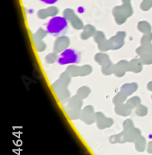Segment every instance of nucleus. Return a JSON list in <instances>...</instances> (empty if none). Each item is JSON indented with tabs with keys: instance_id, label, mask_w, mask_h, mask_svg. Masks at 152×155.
<instances>
[{
	"instance_id": "1",
	"label": "nucleus",
	"mask_w": 152,
	"mask_h": 155,
	"mask_svg": "<svg viewBox=\"0 0 152 155\" xmlns=\"http://www.w3.org/2000/svg\"><path fill=\"white\" fill-rule=\"evenodd\" d=\"M71 83V76L68 72L62 73L58 80L52 84V88L56 94L57 97L61 102H64L70 97V92L67 87Z\"/></svg>"
},
{
	"instance_id": "2",
	"label": "nucleus",
	"mask_w": 152,
	"mask_h": 155,
	"mask_svg": "<svg viewBox=\"0 0 152 155\" xmlns=\"http://www.w3.org/2000/svg\"><path fill=\"white\" fill-rule=\"evenodd\" d=\"M68 20L63 16H55L46 25L47 31L54 37H59L65 34L68 30Z\"/></svg>"
},
{
	"instance_id": "3",
	"label": "nucleus",
	"mask_w": 152,
	"mask_h": 155,
	"mask_svg": "<svg viewBox=\"0 0 152 155\" xmlns=\"http://www.w3.org/2000/svg\"><path fill=\"white\" fill-rule=\"evenodd\" d=\"M140 136V130L134 127L133 129L124 130L117 135H113L110 137V143H124L126 142H134Z\"/></svg>"
},
{
	"instance_id": "4",
	"label": "nucleus",
	"mask_w": 152,
	"mask_h": 155,
	"mask_svg": "<svg viewBox=\"0 0 152 155\" xmlns=\"http://www.w3.org/2000/svg\"><path fill=\"white\" fill-rule=\"evenodd\" d=\"M80 54L74 49H66L61 52L58 62L60 65L76 64L80 61Z\"/></svg>"
},
{
	"instance_id": "5",
	"label": "nucleus",
	"mask_w": 152,
	"mask_h": 155,
	"mask_svg": "<svg viewBox=\"0 0 152 155\" xmlns=\"http://www.w3.org/2000/svg\"><path fill=\"white\" fill-rule=\"evenodd\" d=\"M92 71V67L90 65H88V64H85L83 66L70 65L66 68V72L68 73L71 77L88 75Z\"/></svg>"
},
{
	"instance_id": "6",
	"label": "nucleus",
	"mask_w": 152,
	"mask_h": 155,
	"mask_svg": "<svg viewBox=\"0 0 152 155\" xmlns=\"http://www.w3.org/2000/svg\"><path fill=\"white\" fill-rule=\"evenodd\" d=\"M63 16L67 19L68 21L70 22L72 27L75 30H82L84 28L83 23L81 22V19L74 14V11L71 9H67L63 12Z\"/></svg>"
},
{
	"instance_id": "7",
	"label": "nucleus",
	"mask_w": 152,
	"mask_h": 155,
	"mask_svg": "<svg viewBox=\"0 0 152 155\" xmlns=\"http://www.w3.org/2000/svg\"><path fill=\"white\" fill-rule=\"evenodd\" d=\"M126 37V33L124 31L117 32L115 36L112 37L109 40L110 50H118L124 46V39Z\"/></svg>"
},
{
	"instance_id": "8",
	"label": "nucleus",
	"mask_w": 152,
	"mask_h": 155,
	"mask_svg": "<svg viewBox=\"0 0 152 155\" xmlns=\"http://www.w3.org/2000/svg\"><path fill=\"white\" fill-rule=\"evenodd\" d=\"M80 119L81 121H83L85 124L90 125L92 124L94 122H96L95 118V112L92 106H87L81 110Z\"/></svg>"
},
{
	"instance_id": "9",
	"label": "nucleus",
	"mask_w": 152,
	"mask_h": 155,
	"mask_svg": "<svg viewBox=\"0 0 152 155\" xmlns=\"http://www.w3.org/2000/svg\"><path fill=\"white\" fill-rule=\"evenodd\" d=\"M120 8V7H119ZM120 10H117V9H115L113 10V16L115 18L116 23L118 25H122L124 24L126 22V20L127 19L128 17L132 15L133 12L131 9L130 10H127V8H120Z\"/></svg>"
},
{
	"instance_id": "10",
	"label": "nucleus",
	"mask_w": 152,
	"mask_h": 155,
	"mask_svg": "<svg viewBox=\"0 0 152 155\" xmlns=\"http://www.w3.org/2000/svg\"><path fill=\"white\" fill-rule=\"evenodd\" d=\"M95 118L97 127L99 130H104L109 128L113 124V120L111 118H107L101 112H97L95 113Z\"/></svg>"
},
{
	"instance_id": "11",
	"label": "nucleus",
	"mask_w": 152,
	"mask_h": 155,
	"mask_svg": "<svg viewBox=\"0 0 152 155\" xmlns=\"http://www.w3.org/2000/svg\"><path fill=\"white\" fill-rule=\"evenodd\" d=\"M70 45V39L65 36L59 37L54 44V51L55 53H61L68 49Z\"/></svg>"
},
{
	"instance_id": "12",
	"label": "nucleus",
	"mask_w": 152,
	"mask_h": 155,
	"mask_svg": "<svg viewBox=\"0 0 152 155\" xmlns=\"http://www.w3.org/2000/svg\"><path fill=\"white\" fill-rule=\"evenodd\" d=\"M128 61L122 60L114 64V71L113 73L117 77H123L125 74L126 71H127Z\"/></svg>"
},
{
	"instance_id": "13",
	"label": "nucleus",
	"mask_w": 152,
	"mask_h": 155,
	"mask_svg": "<svg viewBox=\"0 0 152 155\" xmlns=\"http://www.w3.org/2000/svg\"><path fill=\"white\" fill-rule=\"evenodd\" d=\"M96 28L95 27H93L92 25L87 24L85 26H84L83 31L81 34V39L85 41V40H88V38H90L91 37L94 36V34H96Z\"/></svg>"
},
{
	"instance_id": "14",
	"label": "nucleus",
	"mask_w": 152,
	"mask_h": 155,
	"mask_svg": "<svg viewBox=\"0 0 152 155\" xmlns=\"http://www.w3.org/2000/svg\"><path fill=\"white\" fill-rule=\"evenodd\" d=\"M115 113L119 116H127L131 113V108L127 104H119L115 107Z\"/></svg>"
},
{
	"instance_id": "15",
	"label": "nucleus",
	"mask_w": 152,
	"mask_h": 155,
	"mask_svg": "<svg viewBox=\"0 0 152 155\" xmlns=\"http://www.w3.org/2000/svg\"><path fill=\"white\" fill-rule=\"evenodd\" d=\"M81 106H82V99L76 95L69 99L68 102L67 109H81Z\"/></svg>"
},
{
	"instance_id": "16",
	"label": "nucleus",
	"mask_w": 152,
	"mask_h": 155,
	"mask_svg": "<svg viewBox=\"0 0 152 155\" xmlns=\"http://www.w3.org/2000/svg\"><path fill=\"white\" fill-rule=\"evenodd\" d=\"M142 70V64L140 61L137 59H133L131 61L128 62L127 71L131 72L139 73Z\"/></svg>"
},
{
	"instance_id": "17",
	"label": "nucleus",
	"mask_w": 152,
	"mask_h": 155,
	"mask_svg": "<svg viewBox=\"0 0 152 155\" xmlns=\"http://www.w3.org/2000/svg\"><path fill=\"white\" fill-rule=\"evenodd\" d=\"M58 13V9L56 7H51L47 9L39 11L37 12V16L40 19H46L49 16H53Z\"/></svg>"
},
{
	"instance_id": "18",
	"label": "nucleus",
	"mask_w": 152,
	"mask_h": 155,
	"mask_svg": "<svg viewBox=\"0 0 152 155\" xmlns=\"http://www.w3.org/2000/svg\"><path fill=\"white\" fill-rule=\"evenodd\" d=\"M94 60H95V61L97 62L99 65L102 66V67L106 65V64H108L109 63L111 62L110 60L109 55L105 53H99L97 54H96L95 57H94Z\"/></svg>"
},
{
	"instance_id": "19",
	"label": "nucleus",
	"mask_w": 152,
	"mask_h": 155,
	"mask_svg": "<svg viewBox=\"0 0 152 155\" xmlns=\"http://www.w3.org/2000/svg\"><path fill=\"white\" fill-rule=\"evenodd\" d=\"M137 83H127L124 84L122 87H121V92L125 93L127 95H132L134 92H135L137 89Z\"/></svg>"
},
{
	"instance_id": "20",
	"label": "nucleus",
	"mask_w": 152,
	"mask_h": 155,
	"mask_svg": "<svg viewBox=\"0 0 152 155\" xmlns=\"http://www.w3.org/2000/svg\"><path fill=\"white\" fill-rule=\"evenodd\" d=\"M135 148L138 152H143L145 150V146H146V140L144 137L142 136H140L137 139L135 140Z\"/></svg>"
},
{
	"instance_id": "21",
	"label": "nucleus",
	"mask_w": 152,
	"mask_h": 155,
	"mask_svg": "<svg viewBox=\"0 0 152 155\" xmlns=\"http://www.w3.org/2000/svg\"><path fill=\"white\" fill-rule=\"evenodd\" d=\"M66 112L69 118L71 120H75L80 118L81 110V109H67Z\"/></svg>"
},
{
	"instance_id": "22",
	"label": "nucleus",
	"mask_w": 152,
	"mask_h": 155,
	"mask_svg": "<svg viewBox=\"0 0 152 155\" xmlns=\"http://www.w3.org/2000/svg\"><path fill=\"white\" fill-rule=\"evenodd\" d=\"M48 34V31H45L44 29L40 28L39 30L36 32L35 34H33V40L34 42H39V41H42V39L46 37Z\"/></svg>"
},
{
	"instance_id": "23",
	"label": "nucleus",
	"mask_w": 152,
	"mask_h": 155,
	"mask_svg": "<svg viewBox=\"0 0 152 155\" xmlns=\"http://www.w3.org/2000/svg\"><path fill=\"white\" fill-rule=\"evenodd\" d=\"M127 95H126L125 93H124L123 92H119L113 98V103L114 105H116V106L119 104H122V103H124L125 102V100L127 99Z\"/></svg>"
},
{
	"instance_id": "24",
	"label": "nucleus",
	"mask_w": 152,
	"mask_h": 155,
	"mask_svg": "<svg viewBox=\"0 0 152 155\" xmlns=\"http://www.w3.org/2000/svg\"><path fill=\"white\" fill-rule=\"evenodd\" d=\"M91 89L88 87L87 86H82L81 88H78V90L77 91V95L81 98V99H84L85 98L88 96V95L90 94Z\"/></svg>"
},
{
	"instance_id": "25",
	"label": "nucleus",
	"mask_w": 152,
	"mask_h": 155,
	"mask_svg": "<svg viewBox=\"0 0 152 155\" xmlns=\"http://www.w3.org/2000/svg\"><path fill=\"white\" fill-rule=\"evenodd\" d=\"M113 71H114V64L112 62H110L108 64L103 66L101 71L105 75H110L113 73Z\"/></svg>"
},
{
	"instance_id": "26",
	"label": "nucleus",
	"mask_w": 152,
	"mask_h": 155,
	"mask_svg": "<svg viewBox=\"0 0 152 155\" xmlns=\"http://www.w3.org/2000/svg\"><path fill=\"white\" fill-rule=\"evenodd\" d=\"M140 99L139 97L134 96L132 97V98H131V99L127 101V104L131 109H134V108L137 107V106H139V104H140Z\"/></svg>"
},
{
	"instance_id": "27",
	"label": "nucleus",
	"mask_w": 152,
	"mask_h": 155,
	"mask_svg": "<svg viewBox=\"0 0 152 155\" xmlns=\"http://www.w3.org/2000/svg\"><path fill=\"white\" fill-rule=\"evenodd\" d=\"M93 37H94V41H95L97 44H99V43H101L102 41L106 40V37H105L104 33L102 31H96V34H94Z\"/></svg>"
},
{
	"instance_id": "28",
	"label": "nucleus",
	"mask_w": 152,
	"mask_h": 155,
	"mask_svg": "<svg viewBox=\"0 0 152 155\" xmlns=\"http://www.w3.org/2000/svg\"><path fill=\"white\" fill-rule=\"evenodd\" d=\"M58 56L57 53H55V52L50 53L45 58V61L48 64H53L55 62L58 61Z\"/></svg>"
},
{
	"instance_id": "29",
	"label": "nucleus",
	"mask_w": 152,
	"mask_h": 155,
	"mask_svg": "<svg viewBox=\"0 0 152 155\" xmlns=\"http://www.w3.org/2000/svg\"><path fill=\"white\" fill-rule=\"evenodd\" d=\"M137 29L138 30H140L142 33H146V32H147L150 30V28H149V24L147 22L144 21L140 22V23H138Z\"/></svg>"
},
{
	"instance_id": "30",
	"label": "nucleus",
	"mask_w": 152,
	"mask_h": 155,
	"mask_svg": "<svg viewBox=\"0 0 152 155\" xmlns=\"http://www.w3.org/2000/svg\"><path fill=\"white\" fill-rule=\"evenodd\" d=\"M35 44V48L38 52H42L47 48V44L44 41H39V42L34 43Z\"/></svg>"
},
{
	"instance_id": "31",
	"label": "nucleus",
	"mask_w": 152,
	"mask_h": 155,
	"mask_svg": "<svg viewBox=\"0 0 152 155\" xmlns=\"http://www.w3.org/2000/svg\"><path fill=\"white\" fill-rule=\"evenodd\" d=\"M136 114L139 116H144L147 114V108L144 106H138L136 109Z\"/></svg>"
},
{
	"instance_id": "32",
	"label": "nucleus",
	"mask_w": 152,
	"mask_h": 155,
	"mask_svg": "<svg viewBox=\"0 0 152 155\" xmlns=\"http://www.w3.org/2000/svg\"><path fill=\"white\" fill-rule=\"evenodd\" d=\"M123 127L124 130H128L134 127V124L131 120H126L123 124Z\"/></svg>"
},
{
	"instance_id": "33",
	"label": "nucleus",
	"mask_w": 152,
	"mask_h": 155,
	"mask_svg": "<svg viewBox=\"0 0 152 155\" xmlns=\"http://www.w3.org/2000/svg\"><path fill=\"white\" fill-rule=\"evenodd\" d=\"M41 2H44L45 4H49V5H51V4L56 3L58 0H40Z\"/></svg>"
},
{
	"instance_id": "34",
	"label": "nucleus",
	"mask_w": 152,
	"mask_h": 155,
	"mask_svg": "<svg viewBox=\"0 0 152 155\" xmlns=\"http://www.w3.org/2000/svg\"><path fill=\"white\" fill-rule=\"evenodd\" d=\"M147 152L149 153H152V142L148 143V147H147Z\"/></svg>"
}]
</instances>
